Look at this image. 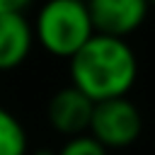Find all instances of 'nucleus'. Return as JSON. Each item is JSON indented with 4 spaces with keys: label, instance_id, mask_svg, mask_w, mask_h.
<instances>
[{
    "label": "nucleus",
    "instance_id": "2",
    "mask_svg": "<svg viewBox=\"0 0 155 155\" xmlns=\"http://www.w3.org/2000/svg\"><path fill=\"white\" fill-rule=\"evenodd\" d=\"M31 29L41 48L56 58H70L94 34L85 0H46Z\"/></svg>",
    "mask_w": 155,
    "mask_h": 155
},
{
    "label": "nucleus",
    "instance_id": "7",
    "mask_svg": "<svg viewBox=\"0 0 155 155\" xmlns=\"http://www.w3.org/2000/svg\"><path fill=\"white\" fill-rule=\"evenodd\" d=\"M27 131L22 121L0 104V155H27Z\"/></svg>",
    "mask_w": 155,
    "mask_h": 155
},
{
    "label": "nucleus",
    "instance_id": "4",
    "mask_svg": "<svg viewBox=\"0 0 155 155\" xmlns=\"http://www.w3.org/2000/svg\"><path fill=\"white\" fill-rule=\"evenodd\" d=\"M94 34L126 39L138 31L148 17V0H85Z\"/></svg>",
    "mask_w": 155,
    "mask_h": 155
},
{
    "label": "nucleus",
    "instance_id": "8",
    "mask_svg": "<svg viewBox=\"0 0 155 155\" xmlns=\"http://www.w3.org/2000/svg\"><path fill=\"white\" fill-rule=\"evenodd\" d=\"M56 155H109V150L99 145L90 133H82V136L68 138L61 145V150H56Z\"/></svg>",
    "mask_w": 155,
    "mask_h": 155
},
{
    "label": "nucleus",
    "instance_id": "11",
    "mask_svg": "<svg viewBox=\"0 0 155 155\" xmlns=\"http://www.w3.org/2000/svg\"><path fill=\"white\" fill-rule=\"evenodd\" d=\"M148 5H155V0H148Z\"/></svg>",
    "mask_w": 155,
    "mask_h": 155
},
{
    "label": "nucleus",
    "instance_id": "6",
    "mask_svg": "<svg viewBox=\"0 0 155 155\" xmlns=\"http://www.w3.org/2000/svg\"><path fill=\"white\" fill-rule=\"evenodd\" d=\"M34 46V29L24 15H0V73L19 68Z\"/></svg>",
    "mask_w": 155,
    "mask_h": 155
},
{
    "label": "nucleus",
    "instance_id": "3",
    "mask_svg": "<svg viewBox=\"0 0 155 155\" xmlns=\"http://www.w3.org/2000/svg\"><path fill=\"white\" fill-rule=\"evenodd\" d=\"M87 133L107 150H124L143 133V116L128 97L94 102Z\"/></svg>",
    "mask_w": 155,
    "mask_h": 155
},
{
    "label": "nucleus",
    "instance_id": "5",
    "mask_svg": "<svg viewBox=\"0 0 155 155\" xmlns=\"http://www.w3.org/2000/svg\"><path fill=\"white\" fill-rule=\"evenodd\" d=\"M92 107H94V102L90 97H85L78 87L65 85L51 94V99L46 104V119H48L51 128L65 138L82 136V133H87Z\"/></svg>",
    "mask_w": 155,
    "mask_h": 155
},
{
    "label": "nucleus",
    "instance_id": "1",
    "mask_svg": "<svg viewBox=\"0 0 155 155\" xmlns=\"http://www.w3.org/2000/svg\"><path fill=\"white\" fill-rule=\"evenodd\" d=\"M70 85L92 102L126 97L138 78V58L126 39L92 34L68 58Z\"/></svg>",
    "mask_w": 155,
    "mask_h": 155
},
{
    "label": "nucleus",
    "instance_id": "9",
    "mask_svg": "<svg viewBox=\"0 0 155 155\" xmlns=\"http://www.w3.org/2000/svg\"><path fill=\"white\" fill-rule=\"evenodd\" d=\"M31 0H0V15H24Z\"/></svg>",
    "mask_w": 155,
    "mask_h": 155
},
{
    "label": "nucleus",
    "instance_id": "10",
    "mask_svg": "<svg viewBox=\"0 0 155 155\" xmlns=\"http://www.w3.org/2000/svg\"><path fill=\"white\" fill-rule=\"evenodd\" d=\"M31 155H56V150H51V148H39V150H34Z\"/></svg>",
    "mask_w": 155,
    "mask_h": 155
}]
</instances>
